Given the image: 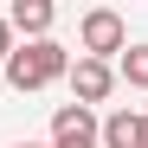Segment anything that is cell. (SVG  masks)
Returning <instances> with one entry per match:
<instances>
[{"label":"cell","instance_id":"obj_8","mask_svg":"<svg viewBox=\"0 0 148 148\" xmlns=\"http://www.w3.org/2000/svg\"><path fill=\"white\" fill-rule=\"evenodd\" d=\"M13 45H19V39H13V26H7V19H0V64L13 58Z\"/></svg>","mask_w":148,"mask_h":148},{"label":"cell","instance_id":"obj_2","mask_svg":"<svg viewBox=\"0 0 148 148\" xmlns=\"http://www.w3.org/2000/svg\"><path fill=\"white\" fill-rule=\"evenodd\" d=\"M77 45H84V58H122L129 52V26H122V13L116 7H90L84 19H77Z\"/></svg>","mask_w":148,"mask_h":148},{"label":"cell","instance_id":"obj_4","mask_svg":"<svg viewBox=\"0 0 148 148\" xmlns=\"http://www.w3.org/2000/svg\"><path fill=\"white\" fill-rule=\"evenodd\" d=\"M52 148H103V135H97V110L64 103V110L52 116Z\"/></svg>","mask_w":148,"mask_h":148},{"label":"cell","instance_id":"obj_3","mask_svg":"<svg viewBox=\"0 0 148 148\" xmlns=\"http://www.w3.org/2000/svg\"><path fill=\"white\" fill-rule=\"evenodd\" d=\"M110 90H116V64H103V58H77V64H71V103H77V110L103 103Z\"/></svg>","mask_w":148,"mask_h":148},{"label":"cell","instance_id":"obj_10","mask_svg":"<svg viewBox=\"0 0 148 148\" xmlns=\"http://www.w3.org/2000/svg\"><path fill=\"white\" fill-rule=\"evenodd\" d=\"M142 148H148V116H142Z\"/></svg>","mask_w":148,"mask_h":148},{"label":"cell","instance_id":"obj_1","mask_svg":"<svg viewBox=\"0 0 148 148\" xmlns=\"http://www.w3.org/2000/svg\"><path fill=\"white\" fill-rule=\"evenodd\" d=\"M71 77V52L58 39H26V45H13V58H7V84L26 97V90H45V84H58Z\"/></svg>","mask_w":148,"mask_h":148},{"label":"cell","instance_id":"obj_7","mask_svg":"<svg viewBox=\"0 0 148 148\" xmlns=\"http://www.w3.org/2000/svg\"><path fill=\"white\" fill-rule=\"evenodd\" d=\"M116 71H122V77H129L135 90H148V45H129V52L116 58Z\"/></svg>","mask_w":148,"mask_h":148},{"label":"cell","instance_id":"obj_5","mask_svg":"<svg viewBox=\"0 0 148 148\" xmlns=\"http://www.w3.org/2000/svg\"><path fill=\"white\" fill-rule=\"evenodd\" d=\"M52 19H58L52 0H13V7H7V26L26 32V39H52Z\"/></svg>","mask_w":148,"mask_h":148},{"label":"cell","instance_id":"obj_6","mask_svg":"<svg viewBox=\"0 0 148 148\" xmlns=\"http://www.w3.org/2000/svg\"><path fill=\"white\" fill-rule=\"evenodd\" d=\"M97 135H103V148H142V116L135 110H110L97 122Z\"/></svg>","mask_w":148,"mask_h":148},{"label":"cell","instance_id":"obj_9","mask_svg":"<svg viewBox=\"0 0 148 148\" xmlns=\"http://www.w3.org/2000/svg\"><path fill=\"white\" fill-rule=\"evenodd\" d=\"M13 148H52V142H13Z\"/></svg>","mask_w":148,"mask_h":148}]
</instances>
